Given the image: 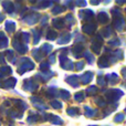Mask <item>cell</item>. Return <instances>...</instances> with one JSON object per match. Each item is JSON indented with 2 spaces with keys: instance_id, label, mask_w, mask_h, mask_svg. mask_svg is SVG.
I'll use <instances>...</instances> for the list:
<instances>
[{
  "instance_id": "obj_1",
  "label": "cell",
  "mask_w": 126,
  "mask_h": 126,
  "mask_svg": "<svg viewBox=\"0 0 126 126\" xmlns=\"http://www.w3.org/2000/svg\"><path fill=\"white\" fill-rule=\"evenodd\" d=\"M6 28H7V30H12L13 29V22H7Z\"/></svg>"
},
{
  "instance_id": "obj_2",
  "label": "cell",
  "mask_w": 126,
  "mask_h": 126,
  "mask_svg": "<svg viewBox=\"0 0 126 126\" xmlns=\"http://www.w3.org/2000/svg\"><path fill=\"white\" fill-rule=\"evenodd\" d=\"M15 83V80H11V81H8V82H6V87H8V86H12L11 84H13Z\"/></svg>"
},
{
  "instance_id": "obj_3",
  "label": "cell",
  "mask_w": 126,
  "mask_h": 126,
  "mask_svg": "<svg viewBox=\"0 0 126 126\" xmlns=\"http://www.w3.org/2000/svg\"><path fill=\"white\" fill-rule=\"evenodd\" d=\"M6 44H7L6 40H3V42H1V43H0V48H3V47L6 46Z\"/></svg>"
},
{
  "instance_id": "obj_4",
  "label": "cell",
  "mask_w": 126,
  "mask_h": 126,
  "mask_svg": "<svg viewBox=\"0 0 126 126\" xmlns=\"http://www.w3.org/2000/svg\"><path fill=\"white\" fill-rule=\"evenodd\" d=\"M2 19H3V16H2V15H0V21H1Z\"/></svg>"
}]
</instances>
